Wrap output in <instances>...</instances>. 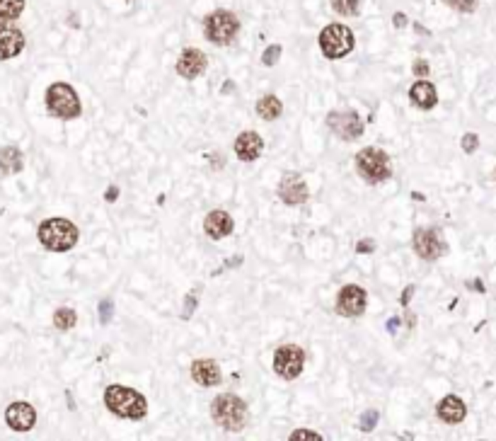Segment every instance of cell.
Wrapping results in <instances>:
<instances>
[{
    "label": "cell",
    "instance_id": "cell-1",
    "mask_svg": "<svg viewBox=\"0 0 496 441\" xmlns=\"http://www.w3.org/2000/svg\"><path fill=\"white\" fill-rule=\"evenodd\" d=\"M105 405L121 420H143L148 415V403L143 395L126 386H109L105 390Z\"/></svg>",
    "mask_w": 496,
    "mask_h": 441
},
{
    "label": "cell",
    "instance_id": "cell-2",
    "mask_svg": "<svg viewBox=\"0 0 496 441\" xmlns=\"http://www.w3.org/2000/svg\"><path fill=\"white\" fill-rule=\"evenodd\" d=\"M37 238L51 252H66L78 243V228L68 218H46L39 225Z\"/></svg>",
    "mask_w": 496,
    "mask_h": 441
},
{
    "label": "cell",
    "instance_id": "cell-3",
    "mask_svg": "<svg viewBox=\"0 0 496 441\" xmlns=\"http://www.w3.org/2000/svg\"><path fill=\"white\" fill-rule=\"evenodd\" d=\"M213 420L228 432H240L247 424V405L238 398V395H218L213 400Z\"/></svg>",
    "mask_w": 496,
    "mask_h": 441
},
{
    "label": "cell",
    "instance_id": "cell-4",
    "mask_svg": "<svg viewBox=\"0 0 496 441\" xmlns=\"http://www.w3.org/2000/svg\"><path fill=\"white\" fill-rule=\"evenodd\" d=\"M356 170L363 180L378 184L385 182L392 175V165H390V155L380 148H363L356 153Z\"/></svg>",
    "mask_w": 496,
    "mask_h": 441
},
{
    "label": "cell",
    "instance_id": "cell-5",
    "mask_svg": "<svg viewBox=\"0 0 496 441\" xmlns=\"http://www.w3.org/2000/svg\"><path fill=\"white\" fill-rule=\"evenodd\" d=\"M46 110L58 119H76L80 114L78 92L68 83H53L46 90Z\"/></svg>",
    "mask_w": 496,
    "mask_h": 441
},
{
    "label": "cell",
    "instance_id": "cell-6",
    "mask_svg": "<svg viewBox=\"0 0 496 441\" xmlns=\"http://www.w3.org/2000/svg\"><path fill=\"white\" fill-rule=\"evenodd\" d=\"M240 32V19L235 17L233 12L228 10H215L213 15L204 19V34L209 42L218 44V46H225L230 44Z\"/></svg>",
    "mask_w": 496,
    "mask_h": 441
},
{
    "label": "cell",
    "instance_id": "cell-7",
    "mask_svg": "<svg viewBox=\"0 0 496 441\" xmlns=\"http://www.w3.org/2000/svg\"><path fill=\"white\" fill-rule=\"evenodd\" d=\"M320 49L327 58H342L353 49V32L344 24H327L320 32Z\"/></svg>",
    "mask_w": 496,
    "mask_h": 441
},
{
    "label": "cell",
    "instance_id": "cell-8",
    "mask_svg": "<svg viewBox=\"0 0 496 441\" xmlns=\"http://www.w3.org/2000/svg\"><path fill=\"white\" fill-rule=\"evenodd\" d=\"M303 366H305V352L296 345L281 347L274 354V371L286 381L298 379L303 374Z\"/></svg>",
    "mask_w": 496,
    "mask_h": 441
},
{
    "label": "cell",
    "instance_id": "cell-9",
    "mask_svg": "<svg viewBox=\"0 0 496 441\" xmlns=\"http://www.w3.org/2000/svg\"><path fill=\"white\" fill-rule=\"evenodd\" d=\"M366 311V291L356 284H348L337 296V313L346 318H358Z\"/></svg>",
    "mask_w": 496,
    "mask_h": 441
},
{
    "label": "cell",
    "instance_id": "cell-10",
    "mask_svg": "<svg viewBox=\"0 0 496 441\" xmlns=\"http://www.w3.org/2000/svg\"><path fill=\"white\" fill-rule=\"evenodd\" d=\"M327 124H330V129L334 134L342 136V139H346V141H356L358 136L363 134V121L358 119V114L351 110L332 112V114L327 116Z\"/></svg>",
    "mask_w": 496,
    "mask_h": 441
},
{
    "label": "cell",
    "instance_id": "cell-11",
    "mask_svg": "<svg viewBox=\"0 0 496 441\" xmlns=\"http://www.w3.org/2000/svg\"><path fill=\"white\" fill-rule=\"evenodd\" d=\"M414 250L421 259H429L431 262V259H439L441 254H443L445 245L434 228H424V230H416L414 233Z\"/></svg>",
    "mask_w": 496,
    "mask_h": 441
},
{
    "label": "cell",
    "instance_id": "cell-12",
    "mask_svg": "<svg viewBox=\"0 0 496 441\" xmlns=\"http://www.w3.org/2000/svg\"><path fill=\"white\" fill-rule=\"evenodd\" d=\"M278 197H281V202L291 204V207L308 202V184H305V180H303L301 175H296V173L283 175L281 184H278Z\"/></svg>",
    "mask_w": 496,
    "mask_h": 441
},
{
    "label": "cell",
    "instance_id": "cell-13",
    "mask_svg": "<svg viewBox=\"0 0 496 441\" xmlns=\"http://www.w3.org/2000/svg\"><path fill=\"white\" fill-rule=\"evenodd\" d=\"M5 422L15 432H29L37 422V410L29 403H12L5 410Z\"/></svg>",
    "mask_w": 496,
    "mask_h": 441
},
{
    "label": "cell",
    "instance_id": "cell-14",
    "mask_svg": "<svg viewBox=\"0 0 496 441\" xmlns=\"http://www.w3.org/2000/svg\"><path fill=\"white\" fill-rule=\"evenodd\" d=\"M22 49H24V34L19 32L15 24H8L3 19V22H0V61L15 58Z\"/></svg>",
    "mask_w": 496,
    "mask_h": 441
},
{
    "label": "cell",
    "instance_id": "cell-15",
    "mask_svg": "<svg viewBox=\"0 0 496 441\" xmlns=\"http://www.w3.org/2000/svg\"><path fill=\"white\" fill-rule=\"evenodd\" d=\"M206 66H209V58H206L204 51H199V49H184L179 56V61H177V73H179L181 78H196L201 76V73L206 71Z\"/></svg>",
    "mask_w": 496,
    "mask_h": 441
},
{
    "label": "cell",
    "instance_id": "cell-16",
    "mask_svg": "<svg viewBox=\"0 0 496 441\" xmlns=\"http://www.w3.org/2000/svg\"><path fill=\"white\" fill-rule=\"evenodd\" d=\"M264 150V141L259 134H254V131H245V134L238 136V141H235V153H238L240 160H245V163H252V160H257L259 155H262Z\"/></svg>",
    "mask_w": 496,
    "mask_h": 441
},
{
    "label": "cell",
    "instance_id": "cell-17",
    "mask_svg": "<svg viewBox=\"0 0 496 441\" xmlns=\"http://www.w3.org/2000/svg\"><path fill=\"white\" fill-rule=\"evenodd\" d=\"M191 376H194V381L199 386H206V388H211V386H218L220 383V369L218 364H215L213 359H199L191 364Z\"/></svg>",
    "mask_w": 496,
    "mask_h": 441
},
{
    "label": "cell",
    "instance_id": "cell-18",
    "mask_svg": "<svg viewBox=\"0 0 496 441\" xmlns=\"http://www.w3.org/2000/svg\"><path fill=\"white\" fill-rule=\"evenodd\" d=\"M204 230L211 240H220V238H225V235L233 233V218H230V214H225V211H211L209 216H206Z\"/></svg>",
    "mask_w": 496,
    "mask_h": 441
},
{
    "label": "cell",
    "instance_id": "cell-19",
    "mask_svg": "<svg viewBox=\"0 0 496 441\" xmlns=\"http://www.w3.org/2000/svg\"><path fill=\"white\" fill-rule=\"evenodd\" d=\"M468 410H465V403L458 398V395H445L443 400L439 403V417L448 424H458L465 420Z\"/></svg>",
    "mask_w": 496,
    "mask_h": 441
},
{
    "label": "cell",
    "instance_id": "cell-20",
    "mask_svg": "<svg viewBox=\"0 0 496 441\" xmlns=\"http://www.w3.org/2000/svg\"><path fill=\"white\" fill-rule=\"evenodd\" d=\"M409 97L416 107H421V110H431V107H436V102H439L436 87L431 85L429 80H416L409 90Z\"/></svg>",
    "mask_w": 496,
    "mask_h": 441
},
{
    "label": "cell",
    "instance_id": "cell-21",
    "mask_svg": "<svg viewBox=\"0 0 496 441\" xmlns=\"http://www.w3.org/2000/svg\"><path fill=\"white\" fill-rule=\"evenodd\" d=\"M22 168H24L22 150H19L17 146H5V148L0 150V170H3L5 175H15Z\"/></svg>",
    "mask_w": 496,
    "mask_h": 441
},
{
    "label": "cell",
    "instance_id": "cell-22",
    "mask_svg": "<svg viewBox=\"0 0 496 441\" xmlns=\"http://www.w3.org/2000/svg\"><path fill=\"white\" fill-rule=\"evenodd\" d=\"M281 112H283L281 100H278V97H274V95H267V97H262V100L257 102V114L262 116V119H267V121L278 119V116H281Z\"/></svg>",
    "mask_w": 496,
    "mask_h": 441
},
{
    "label": "cell",
    "instance_id": "cell-23",
    "mask_svg": "<svg viewBox=\"0 0 496 441\" xmlns=\"http://www.w3.org/2000/svg\"><path fill=\"white\" fill-rule=\"evenodd\" d=\"M24 12V0H0V19L10 22Z\"/></svg>",
    "mask_w": 496,
    "mask_h": 441
},
{
    "label": "cell",
    "instance_id": "cell-24",
    "mask_svg": "<svg viewBox=\"0 0 496 441\" xmlns=\"http://www.w3.org/2000/svg\"><path fill=\"white\" fill-rule=\"evenodd\" d=\"M76 313L71 311V308H61V311L53 313V325L58 327V330H71L73 325H76Z\"/></svg>",
    "mask_w": 496,
    "mask_h": 441
},
{
    "label": "cell",
    "instance_id": "cell-25",
    "mask_svg": "<svg viewBox=\"0 0 496 441\" xmlns=\"http://www.w3.org/2000/svg\"><path fill=\"white\" fill-rule=\"evenodd\" d=\"M334 12L346 15V17H353L358 15V8H361V0H332Z\"/></svg>",
    "mask_w": 496,
    "mask_h": 441
},
{
    "label": "cell",
    "instance_id": "cell-26",
    "mask_svg": "<svg viewBox=\"0 0 496 441\" xmlns=\"http://www.w3.org/2000/svg\"><path fill=\"white\" fill-rule=\"evenodd\" d=\"M445 5H450V8L460 10V12H475L479 5V0H443Z\"/></svg>",
    "mask_w": 496,
    "mask_h": 441
},
{
    "label": "cell",
    "instance_id": "cell-27",
    "mask_svg": "<svg viewBox=\"0 0 496 441\" xmlns=\"http://www.w3.org/2000/svg\"><path fill=\"white\" fill-rule=\"evenodd\" d=\"M278 56H281V46H278V44H274V46H269L267 51H264V56H262L264 66H276Z\"/></svg>",
    "mask_w": 496,
    "mask_h": 441
},
{
    "label": "cell",
    "instance_id": "cell-28",
    "mask_svg": "<svg viewBox=\"0 0 496 441\" xmlns=\"http://www.w3.org/2000/svg\"><path fill=\"white\" fill-rule=\"evenodd\" d=\"M378 417H380V415H378L375 410H371V413L363 415V420H361V429H363V432H373V429H375V424H378Z\"/></svg>",
    "mask_w": 496,
    "mask_h": 441
},
{
    "label": "cell",
    "instance_id": "cell-29",
    "mask_svg": "<svg viewBox=\"0 0 496 441\" xmlns=\"http://www.w3.org/2000/svg\"><path fill=\"white\" fill-rule=\"evenodd\" d=\"M477 146H479L477 134H465V136H463V148H465V153H475V150H477Z\"/></svg>",
    "mask_w": 496,
    "mask_h": 441
},
{
    "label": "cell",
    "instance_id": "cell-30",
    "mask_svg": "<svg viewBox=\"0 0 496 441\" xmlns=\"http://www.w3.org/2000/svg\"><path fill=\"white\" fill-rule=\"evenodd\" d=\"M291 439L293 441H322L320 434H315V432H308V429H298V432H293L291 434Z\"/></svg>",
    "mask_w": 496,
    "mask_h": 441
},
{
    "label": "cell",
    "instance_id": "cell-31",
    "mask_svg": "<svg viewBox=\"0 0 496 441\" xmlns=\"http://www.w3.org/2000/svg\"><path fill=\"white\" fill-rule=\"evenodd\" d=\"M100 313H102V322H109V318H112V303H109V301H102Z\"/></svg>",
    "mask_w": 496,
    "mask_h": 441
},
{
    "label": "cell",
    "instance_id": "cell-32",
    "mask_svg": "<svg viewBox=\"0 0 496 441\" xmlns=\"http://www.w3.org/2000/svg\"><path fill=\"white\" fill-rule=\"evenodd\" d=\"M414 73H416V76H429V63H426V61H416L414 63Z\"/></svg>",
    "mask_w": 496,
    "mask_h": 441
},
{
    "label": "cell",
    "instance_id": "cell-33",
    "mask_svg": "<svg viewBox=\"0 0 496 441\" xmlns=\"http://www.w3.org/2000/svg\"><path fill=\"white\" fill-rule=\"evenodd\" d=\"M392 22H395L397 27H405V24H407V17H405V15H402V12H397L395 17H392Z\"/></svg>",
    "mask_w": 496,
    "mask_h": 441
},
{
    "label": "cell",
    "instance_id": "cell-34",
    "mask_svg": "<svg viewBox=\"0 0 496 441\" xmlns=\"http://www.w3.org/2000/svg\"><path fill=\"white\" fill-rule=\"evenodd\" d=\"M373 243H358V252H371Z\"/></svg>",
    "mask_w": 496,
    "mask_h": 441
},
{
    "label": "cell",
    "instance_id": "cell-35",
    "mask_svg": "<svg viewBox=\"0 0 496 441\" xmlns=\"http://www.w3.org/2000/svg\"><path fill=\"white\" fill-rule=\"evenodd\" d=\"M411 293H414V286H407L405 296H402V298H400V301H402V303H409V296H411Z\"/></svg>",
    "mask_w": 496,
    "mask_h": 441
},
{
    "label": "cell",
    "instance_id": "cell-36",
    "mask_svg": "<svg viewBox=\"0 0 496 441\" xmlns=\"http://www.w3.org/2000/svg\"><path fill=\"white\" fill-rule=\"evenodd\" d=\"M116 194H119V189H107V199H109V202H112V199H116Z\"/></svg>",
    "mask_w": 496,
    "mask_h": 441
},
{
    "label": "cell",
    "instance_id": "cell-37",
    "mask_svg": "<svg viewBox=\"0 0 496 441\" xmlns=\"http://www.w3.org/2000/svg\"><path fill=\"white\" fill-rule=\"evenodd\" d=\"M397 325H400V320H390V325H387V330L395 332V330H397Z\"/></svg>",
    "mask_w": 496,
    "mask_h": 441
}]
</instances>
